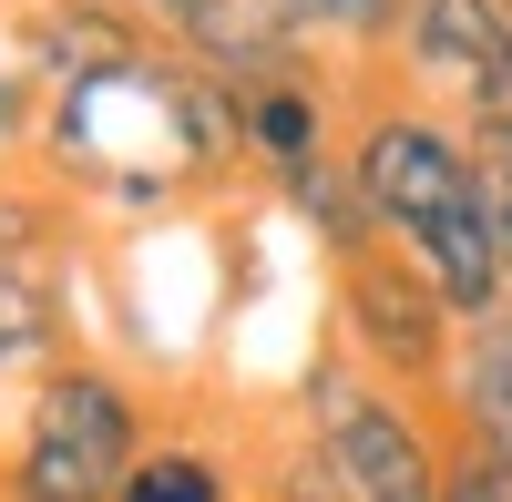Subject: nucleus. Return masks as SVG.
Returning a JSON list of instances; mask_svg holds the SVG:
<instances>
[{"label": "nucleus", "mask_w": 512, "mask_h": 502, "mask_svg": "<svg viewBox=\"0 0 512 502\" xmlns=\"http://www.w3.org/2000/svg\"><path fill=\"white\" fill-rule=\"evenodd\" d=\"M349 175L369 195L379 236L400 246V257L420 267L451 298V318H502L512 308V277H502V216H492V175L472 154V123H451L431 103H410L400 82L390 93H369L349 113Z\"/></svg>", "instance_id": "f03ea898"}, {"label": "nucleus", "mask_w": 512, "mask_h": 502, "mask_svg": "<svg viewBox=\"0 0 512 502\" xmlns=\"http://www.w3.org/2000/svg\"><path fill=\"white\" fill-rule=\"evenodd\" d=\"M267 185H277L287 216L328 246V267H338V257H359V246H379V216H369V195H359V175H349V144H328V154H308V164H287V175H267Z\"/></svg>", "instance_id": "9b49d317"}, {"label": "nucleus", "mask_w": 512, "mask_h": 502, "mask_svg": "<svg viewBox=\"0 0 512 502\" xmlns=\"http://www.w3.org/2000/svg\"><path fill=\"white\" fill-rule=\"evenodd\" d=\"M41 154H52L62 195L113 205V216H164L175 195H195V185L246 164L236 82L185 62V52L113 62L93 82L41 93Z\"/></svg>", "instance_id": "f257e3e1"}, {"label": "nucleus", "mask_w": 512, "mask_h": 502, "mask_svg": "<svg viewBox=\"0 0 512 502\" xmlns=\"http://www.w3.org/2000/svg\"><path fill=\"white\" fill-rule=\"evenodd\" d=\"M328 339L349 349L369 380L441 400L451 359H461V318H451L441 287L420 277L390 236H379V246H359V257H338V267H328Z\"/></svg>", "instance_id": "39448f33"}, {"label": "nucleus", "mask_w": 512, "mask_h": 502, "mask_svg": "<svg viewBox=\"0 0 512 502\" xmlns=\"http://www.w3.org/2000/svg\"><path fill=\"white\" fill-rule=\"evenodd\" d=\"M62 349V246H0V390L41 380Z\"/></svg>", "instance_id": "1a4fd4ad"}, {"label": "nucleus", "mask_w": 512, "mask_h": 502, "mask_svg": "<svg viewBox=\"0 0 512 502\" xmlns=\"http://www.w3.org/2000/svg\"><path fill=\"white\" fill-rule=\"evenodd\" d=\"M236 123H246V164H256V175H287V164H308V154L338 144V103H328L318 62L308 72H256V82H236Z\"/></svg>", "instance_id": "6e6552de"}, {"label": "nucleus", "mask_w": 512, "mask_h": 502, "mask_svg": "<svg viewBox=\"0 0 512 502\" xmlns=\"http://www.w3.org/2000/svg\"><path fill=\"white\" fill-rule=\"evenodd\" d=\"M297 431L328 441L338 462V492L349 502H441V472H451V410L420 400V390H390L369 369L318 339V359L297 369Z\"/></svg>", "instance_id": "7ed1b4c3"}, {"label": "nucleus", "mask_w": 512, "mask_h": 502, "mask_svg": "<svg viewBox=\"0 0 512 502\" xmlns=\"http://www.w3.org/2000/svg\"><path fill=\"white\" fill-rule=\"evenodd\" d=\"M134 11H144V21H154V41H175V31H185V21H195V11H205V0H134Z\"/></svg>", "instance_id": "dca6fc26"}, {"label": "nucleus", "mask_w": 512, "mask_h": 502, "mask_svg": "<svg viewBox=\"0 0 512 502\" xmlns=\"http://www.w3.org/2000/svg\"><path fill=\"white\" fill-rule=\"evenodd\" d=\"M441 502H512V451H492V441H461V431H451Z\"/></svg>", "instance_id": "4468645a"}, {"label": "nucleus", "mask_w": 512, "mask_h": 502, "mask_svg": "<svg viewBox=\"0 0 512 502\" xmlns=\"http://www.w3.org/2000/svg\"><path fill=\"white\" fill-rule=\"evenodd\" d=\"M277 11L308 52H359V62H390V31H400V0H277Z\"/></svg>", "instance_id": "ddd939ff"}, {"label": "nucleus", "mask_w": 512, "mask_h": 502, "mask_svg": "<svg viewBox=\"0 0 512 502\" xmlns=\"http://www.w3.org/2000/svg\"><path fill=\"white\" fill-rule=\"evenodd\" d=\"M144 441H154V410L113 359H52L21 400L0 502H113L123 472L144 462Z\"/></svg>", "instance_id": "20e7f679"}, {"label": "nucleus", "mask_w": 512, "mask_h": 502, "mask_svg": "<svg viewBox=\"0 0 512 502\" xmlns=\"http://www.w3.org/2000/svg\"><path fill=\"white\" fill-rule=\"evenodd\" d=\"M390 82L451 123H482L512 82V0H400Z\"/></svg>", "instance_id": "423d86ee"}, {"label": "nucleus", "mask_w": 512, "mask_h": 502, "mask_svg": "<svg viewBox=\"0 0 512 502\" xmlns=\"http://www.w3.org/2000/svg\"><path fill=\"white\" fill-rule=\"evenodd\" d=\"M113 502H246V492H236V472L205 441H144V462L123 472Z\"/></svg>", "instance_id": "f8f14e48"}, {"label": "nucleus", "mask_w": 512, "mask_h": 502, "mask_svg": "<svg viewBox=\"0 0 512 502\" xmlns=\"http://www.w3.org/2000/svg\"><path fill=\"white\" fill-rule=\"evenodd\" d=\"M482 123H502V134H512V82H502V103H492V113H482Z\"/></svg>", "instance_id": "f3484780"}, {"label": "nucleus", "mask_w": 512, "mask_h": 502, "mask_svg": "<svg viewBox=\"0 0 512 502\" xmlns=\"http://www.w3.org/2000/svg\"><path fill=\"white\" fill-rule=\"evenodd\" d=\"M21 52L41 72V93H62V82H93L113 62H144V11L134 0H41V11H21Z\"/></svg>", "instance_id": "0eeeda50"}, {"label": "nucleus", "mask_w": 512, "mask_h": 502, "mask_svg": "<svg viewBox=\"0 0 512 502\" xmlns=\"http://www.w3.org/2000/svg\"><path fill=\"white\" fill-rule=\"evenodd\" d=\"M441 410H451L461 441L512 451V308L461 328V359H451V380H441Z\"/></svg>", "instance_id": "9d476101"}, {"label": "nucleus", "mask_w": 512, "mask_h": 502, "mask_svg": "<svg viewBox=\"0 0 512 502\" xmlns=\"http://www.w3.org/2000/svg\"><path fill=\"white\" fill-rule=\"evenodd\" d=\"M472 154L492 175V216H502V277H512V134L502 123H472Z\"/></svg>", "instance_id": "2eb2a0df"}]
</instances>
